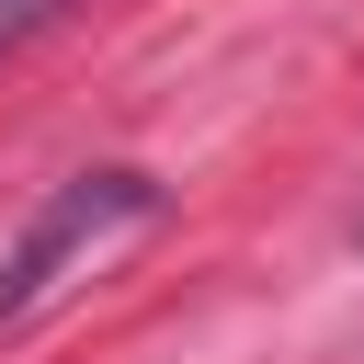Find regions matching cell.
Listing matches in <instances>:
<instances>
[{
    "label": "cell",
    "mask_w": 364,
    "mask_h": 364,
    "mask_svg": "<svg viewBox=\"0 0 364 364\" xmlns=\"http://www.w3.org/2000/svg\"><path fill=\"white\" fill-rule=\"evenodd\" d=\"M159 205H171V193H159L148 171H125V159H102V171H68V182H57V193L23 216V239L0 250V318H23V307H34V296L68 273V262H91L102 239L148 228Z\"/></svg>",
    "instance_id": "6da1fadb"
},
{
    "label": "cell",
    "mask_w": 364,
    "mask_h": 364,
    "mask_svg": "<svg viewBox=\"0 0 364 364\" xmlns=\"http://www.w3.org/2000/svg\"><path fill=\"white\" fill-rule=\"evenodd\" d=\"M46 11H57V0H0V57H11V46H23V34L46 23Z\"/></svg>",
    "instance_id": "7a4b0ae2"
}]
</instances>
